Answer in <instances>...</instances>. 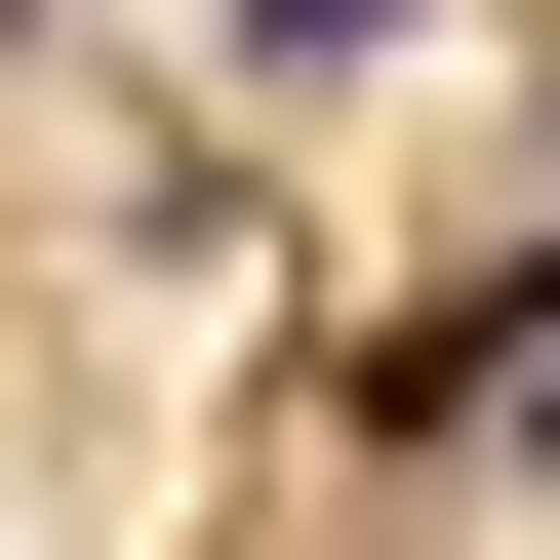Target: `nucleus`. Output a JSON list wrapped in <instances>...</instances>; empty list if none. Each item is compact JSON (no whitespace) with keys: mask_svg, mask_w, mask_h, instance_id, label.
I'll list each match as a JSON object with an SVG mask.
<instances>
[{"mask_svg":"<svg viewBox=\"0 0 560 560\" xmlns=\"http://www.w3.org/2000/svg\"><path fill=\"white\" fill-rule=\"evenodd\" d=\"M241 40H280V81H361V40H400V0H241Z\"/></svg>","mask_w":560,"mask_h":560,"instance_id":"1","label":"nucleus"},{"mask_svg":"<svg viewBox=\"0 0 560 560\" xmlns=\"http://www.w3.org/2000/svg\"><path fill=\"white\" fill-rule=\"evenodd\" d=\"M521 480H560V320H521Z\"/></svg>","mask_w":560,"mask_h":560,"instance_id":"2","label":"nucleus"}]
</instances>
